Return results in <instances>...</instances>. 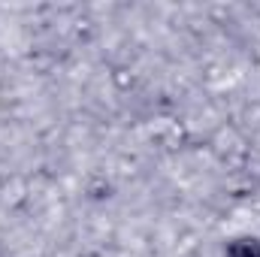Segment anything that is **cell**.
I'll return each instance as SVG.
<instances>
[{
	"mask_svg": "<svg viewBox=\"0 0 260 257\" xmlns=\"http://www.w3.org/2000/svg\"><path fill=\"white\" fill-rule=\"evenodd\" d=\"M227 257H260V239H233L227 245Z\"/></svg>",
	"mask_w": 260,
	"mask_h": 257,
	"instance_id": "cell-1",
	"label": "cell"
}]
</instances>
